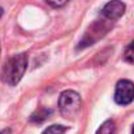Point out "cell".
Returning <instances> with one entry per match:
<instances>
[{
	"mask_svg": "<svg viewBox=\"0 0 134 134\" xmlns=\"http://www.w3.org/2000/svg\"><path fill=\"white\" fill-rule=\"evenodd\" d=\"M81 96L73 90H65L59 96V109L65 119H76L81 111Z\"/></svg>",
	"mask_w": 134,
	"mask_h": 134,
	"instance_id": "7a4b0ae2",
	"label": "cell"
},
{
	"mask_svg": "<svg viewBox=\"0 0 134 134\" xmlns=\"http://www.w3.org/2000/svg\"><path fill=\"white\" fill-rule=\"evenodd\" d=\"M51 113H52V111H51V109H47L44 107L38 108V109L31 115V121H34V122H42V121H44Z\"/></svg>",
	"mask_w": 134,
	"mask_h": 134,
	"instance_id": "8992f818",
	"label": "cell"
},
{
	"mask_svg": "<svg viewBox=\"0 0 134 134\" xmlns=\"http://www.w3.org/2000/svg\"><path fill=\"white\" fill-rule=\"evenodd\" d=\"M49 5L55 7V8H60V7H64L69 0H46Z\"/></svg>",
	"mask_w": 134,
	"mask_h": 134,
	"instance_id": "30bf717a",
	"label": "cell"
},
{
	"mask_svg": "<svg viewBox=\"0 0 134 134\" xmlns=\"http://www.w3.org/2000/svg\"><path fill=\"white\" fill-rule=\"evenodd\" d=\"M65 132H66V128L63 125H51L42 134H64Z\"/></svg>",
	"mask_w": 134,
	"mask_h": 134,
	"instance_id": "ba28073f",
	"label": "cell"
},
{
	"mask_svg": "<svg viewBox=\"0 0 134 134\" xmlns=\"http://www.w3.org/2000/svg\"><path fill=\"white\" fill-rule=\"evenodd\" d=\"M132 134H134V125H133V129H132Z\"/></svg>",
	"mask_w": 134,
	"mask_h": 134,
	"instance_id": "7c38bea8",
	"label": "cell"
},
{
	"mask_svg": "<svg viewBox=\"0 0 134 134\" xmlns=\"http://www.w3.org/2000/svg\"><path fill=\"white\" fill-rule=\"evenodd\" d=\"M104 26V22H95L91 27H90V31L92 33V31H95L96 34H98V37L100 38V37H103L104 35V33L105 31H102L100 29ZM95 34H86L85 37H83V39H82V42H81V46L80 47H86V46H91L94 43V39H92V37H94Z\"/></svg>",
	"mask_w": 134,
	"mask_h": 134,
	"instance_id": "5b68a950",
	"label": "cell"
},
{
	"mask_svg": "<svg viewBox=\"0 0 134 134\" xmlns=\"http://www.w3.org/2000/svg\"><path fill=\"white\" fill-rule=\"evenodd\" d=\"M115 100L117 104L126 105L134 100V83L129 80H121L116 85Z\"/></svg>",
	"mask_w": 134,
	"mask_h": 134,
	"instance_id": "3957f363",
	"label": "cell"
},
{
	"mask_svg": "<svg viewBox=\"0 0 134 134\" xmlns=\"http://www.w3.org/2000/svg\"><path fill=\"white\" fill-rule=\"evenodd\" d=\"M3 13H4V10H3V8H0V17L3 16Z\"/></svg>",
	"mask_w": 134,
	"mask_h": 134,
	"instance_id": "8fae6325",
	"label": "cell"
},
{
	"mask_svg": "<svg viewBox=\"0 0 134 134\" xmlns=\"http://www.w3.org/2000/svg\"><path fill=\"white\" fill-rule=\"evenodd\" d=\"M27 68V57L25 53H18L12 56L1 70V78L4 82H7L10 86L17 85L21 78L24 77Z\"/></svg>",
	"mask_w": 134,
	"mask_h": 134,
	"instance_id": "6da1fadb",
	"label": "cell"
},
{
	"mask_svg": "<svg viewBox=\"0 0 134 134\" xmlns=\"http://www.w3.org/2000/svg\"><path fill=\"white\" fill-rule=\"evenodd\" d=\"M124 56H125V60H126L128 63H132V64H134V41L129 46H128V47H126Z\"/></svg>",
	"mask_w": 134,
	"mask_h": 134,
	"instance_id": "9c48e42d",
	"label": "cell"
},
{
	"mask_svg": "<svg viewBox=\"0 0 134 134\" xmlns=\"http://www.w3.org/2000/svg\"><path fill=\"white\" fill-rule=\"evenodd\" d=\"M116 130V124L113 120H107L96 132V134H113Z\"/></svg>",
	"mask_w": 134,
	"mask_h": 134,
	"instance_id": "52a82bcc",
	"label": "cell"
},
{
	"mask_svg": "<svg viewBox=\"0 0 134 134\" xmlns=\"http://www.w3.org/2000/svg\"><path fill=\"white\" fill-rule=\"evenodd\" d=\"M125 9L126 7L121 0H112L103 7L102 14L108 20H117L125 13Z\"/></svg>",
	"mask_w": 134,
	"mask_h": 134,
	"instance_id": "277c9868",
	"label": "cell"
}]
</instances>
